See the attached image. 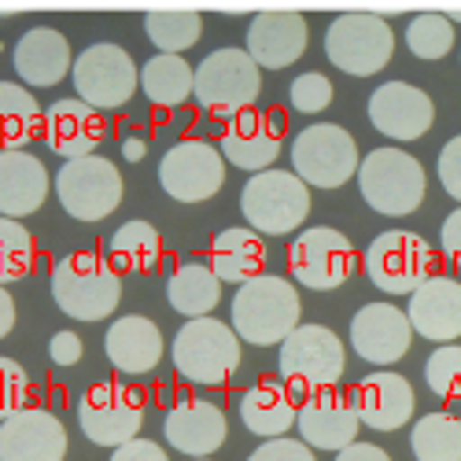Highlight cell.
Masks as SVG:
<instances>
[{
	"label": "cell",
	"mask_w": 461,
	"mask_h": 461,
	"mask_svg": "<svg viewBox=\"0 0 461 461\" xmlns=\"http://www.w3.org/2000/svg\"><path fill=\"white\" fill-rule=\"evenodd\" d=\"M159 185L177 203H203L225 185V159L211 140H177L159 159Z\"/></svg>",
	"instance_id": "cell-15"
},
{
	"label": "cell",
	"mask_w": 461,
	"mask_h": 461,
	"mask_svg": "<svg viewBox=\"0 0 461 461\" xmlns=\"http://www.w3.org/2000/svg\"><path fill=\"white\" fill-rule=\"evenodd\" d=\"M406 45L417 59H443L454 49V23L439 12L413 15L406 26Z\"/></svg>",
	"instance_id": "cell-37"
},
{
	"label": "cell",
	"mask_w": 461,
	"mask_h": 461,
	"mask_svg": "<svg viewBox=\"0 0 461 461\" xmlns=\"http://www.w3.org/2000/svg\"><path fill=\"white\" fill-rule=\"evenodd\" d=\"M144 33L163 56H181L203 33V19L196 12H151L144 15Z\"/></svg>",
	"instance_id": "cell-36"
},
{
	"label": "cell",
	"mask_w": 461,
	"mask_h": 461,
	"mask_svg": "<svg viewBox=\"0 0 461 461\" xmlns=\"http://www.w3.org/2000/svg\"><path fill=\"white\" fill-rule=\"evenodd\" d=\"M248 461H318V457L303 439H266L258 450L248 454Z\"/></svg>",
	"instance_id": "cell-42"
},
{
	"label": "cell",
	"mask_w": 461,
	"mask_h": 461,
	"mask_svg": "<svg viewBox=\"0 0 461 461\" xmlns=\"http://www.w3.org/2000/svg\"><path fill=\"white\" fill-rule=\"evenodd\" d=\"M281 144H285V119L277 111H244L233 122H225L218 151L229 167L248 170L255 177L274 170Z\"/></svg>",
	"instance_id": "cell-16"
},
{
	"label": "cell",
	"mask_w": 461,
	"mask_h": 461,
	"mask_svg": "<svg viewBox=\"0 0 461 461\" xmlns=\"http://www.w3.org/2000/svg\"><path fill=\"white\" fill-rule=\"evenodd\" d=\"M15 329V299L8 295V288H0V339Z\"/></svg>",
	"instance_id": "cell-48"
},
{
	"label": "cell",
	"mask_w": 461,
	"mask_h": 461,
	"mask_svg": "<svg viewBox=\"0 0 461 461\" xmlns=\"http://www.w3.org/2000/svg\"><path fill=\"white\" fill-rule=\"evenodd\" d=\"M229 306H233V332L255 348L285 343L299 329V292L277 274L244 281Z\"/></svg>",
	"instance_id": "cell-1"
},
{
	"label": "cell",
	"mask_w": 461,
	"mask_h": 461,
	"mask_svg": "<svg viewBox=\"0 0 461 461\" xmlns=\"http://www.w3.org/2000/svg\"><path fill=\"white\" fill-rule=\"evenodd\" d=\"M258 93H262V70L248 56V49H218L203 63H196V93H192V100L225 122L251 111Z\"/></svg>",
	"instance_id": "cell-5"
},
{
	"label": "cell",
	"mask_w": 461,
	"mask_h": 461,
	"mask_svg": "<svg viewBox=\"0 0 461 461\" xmlns=\"http://www.w3.org/2000/svg\"><path fill=\"white\" fill-rule=\"evenodd\" d=\"M311 41V26L299 12H262L248 23V56L258 70H285L292 67Z\"/></svg>",
	"instance_id": "cell-22"
},
{
	"label": "cell",
	"mask_w": 461,
	"mask_h": 461,
	"mask_svg": "<svg viewBox=\"0 0 461 461\" xmlns=\"http://www.w3.org/2000/svg\"><path fill=\"white\" fill-rule=\"evenodd\" d=\"M288 104L295 111H303V114H318V111H325L332 104V82L318 70H306L288 86Z\"/></svg>",
	"instance_id": "cell-40"
},
{
	"label": "cell",
	"mask_w": 461,
	"mask_h": 461,
	"mask_svg": "<svg viewBox=\"0 0 461 461\" xmlns=\"http://www.w3.org/2000/svg\"><path fill=\"white\" fill-rule=\"evenodd\" d=\"M67 429L52 410L26 406L0 420V461H63Z\"/></svg>",
	"instance_id": "cell-18"
},
{
	"label": "cell",
	"mask_w": 461,
	"mask_h": 461,
	"mask_svg": "<svg viewBox=\"0 0 461 461\" xmlns=\"http://www.w3.org/2000/svg\"><path fill=\"white\" fill-rule=\"evenodd\" d=\"M33 266V237L23 221L0 218V288L30 274Z\"/></svg>",
	"instance_id": "cell-38"
},
{
	"label": "cell",
	"mask_w": 461,
	"mask_h": 461,
	"mask_svg": "<svg viewBox=\"0 0 461 461\" xmlns=\"http://www.w3.org/2000/svg\"><path fill=\"white\" fill-rule=\"evenodd\" d=\"M292 277L311 292H332L355 274V248L332 225H311L288 248Z\"/></svg>",
	"instance_id": "cell-14"
},
{
	"label": "cell",
	"mask_w": 461,
	"mask_h": 461,
	"mask_svg": "<svg viewBox=\"0 0 461 461\" xmlns=\"http://www.w3.org/2000/svg\"><path fill=\"white\" fill-rule=\"evenodd\" d=\"M52 188L63 211L78 221H104L122 203V174L100 156L63 163L52 177Z\"/></svg>",
	"instance_id": "cell-11"
},
{
	"label": "cell",
	"mask_w": 461,
	"mask_h": 461,
	"mask_svg": "<svg viewBox=\"0 0 461 461\" xmlns=\"http://www.w3.org/2000/svg\"><path fill=\"white\" fill-rule=\"evenodd\" d=\"M410 339L413 325L395 303H366L351 318V348L362 362H373L380 369L399 362L410 351Z\"/></svg>",
	"instance_id": "cell-17"
},
{
	"label": "cell",
	"mask_w": 461,
	"mask_h": 461,
	"mask_svg": "<svg viewBox=\"0 0 461 461\" xmlns=\"http://www.w3.org/2000/svg\"><path fill=\"white\" fill-rule=\"evenodd\" d=\"M362 200L384 218H406L425 203V167L399 148H376L358 167Z\"/></svg>",
	"instance_id": "cell-4"
},
{
	"label": "cell",
	"mask_w": 461,
	"mask_h": 461,
	"mask_svg": "<svg viewBox=\"0 0 461 461\" xmlns=\"http://www.w3.org/2000/svg\"><path fill=\"white\" fill-rule=\"evenodd\" d=\"M355 413L366 429L373 432H395L413 417V388L410 380L392 373V369H376L358 380V388L351 392Z\"/></svg>",
	"instance_id": "cell-21"
},
{
	"label": "cell",
	"mask_w": 461,
	"mask_h": 461,
	"mask_svg": "<svg viewBox=\"0 0 461 461\" xmlns=\"http://www.w3.org/2000/svg\"><path fill=\"white\" fill-rule=\"evenodd\" d=\"M417 461H461V420L454 413H425L410 432Z\"/></svg>",
	"instance_id": "cell-35"
},
{
	"label": "cell",
	"mask_w": 461,
	"mask_h": 461,
	"mask_svg": "<svg viewBox=\"0 0 461 461\" xmlns=\"http://www.w3.org/2000/svg\"><path fill=\"white\" fill-rule=\"evenodd\" d=\"M343 366H348V355H343V343L332 329L325 325H299L285 343H281V355H277V369L288 392H303V395H314V392H329L339 384Z\"/></svg>",
	"instance_id": "cell-6"
},
{
	"label": "cell",
	"mask_w": 461,
	"mask_h": 461,
	"mask_svg": "<svg viewBox=\"0 0 461 461\" xmlns=\"http://www.w3.org/2000/svg\"><path fill=\"white\" fill-rule=\"evenodd\" d=\"M292 174L306 185V188H339L358 174V144L355 137L336 126V122H318L306 126L295 140H292Z\"/></svg>",
	"instance_id": "cell-8"
},
{
	"label": "cell",
	"mask_w": 461,
	"mask_h": 461,
	"mask_svg": "<svg viewBox=\"0 0 461 461\" xmlns=\"http://www.w3.org/2000/svg\"><path fill=\"white\" fill-rule=\"evenodd\" d=\"M52 299L74 321H100V318H111L114 306H119L122 277L96 251H74L56 262Z\"/></svg>",
	"instance_id": "cell-2"
},
{
	"label": "cell",
	"mask_w": 461,
	"mask_h": 461,
	"mask_svg": "<svg viewBox=\"0 0 461 461\" xmlns=\"http://www.w3.org/2000/svg\"><path fill=\"white\" fill-rule=\"evenodd\" d=\"M45 130V114L26 86L0 82V151H26Z\"/></svg>",
	"instance_id": "cell-31"
},
{
	"label": "cell",
	"mask_w": 461,
	"mask_h": 461,
	"mask_svg": "<svg viewBox=\"0 0 461 461\" xmlns=\"http://www.w3.org/2000/svg\"><path fill=\"white\" fill-rule=\"evenodd\" d=\"M163 432H167V443L192 461V457H211L225 443L229 425H225V413L214 402L185 399L167 413Z\"/></svg>",
	"instance_id": "cell-25"
},
{
	"label": "cell",
	"mask_w": 461,
	"mask_h": 461,
	"mask_svg": "<svg viewBox=\"0 0 461 461\" xmlns=\"http://www.w3.org/2000/svg\"><path fill=\"white\" fill-rule=\"evenodd\" d=\"M369 122L392 140H417L436 122V107L425 89L410 82H384L369 96Z\"/></svg>",
	"instance_id": "cell-19"
},
{
	"label": "cell",
	"mask_w": 461,
	"mask_h": 461,
	"mask_svg": "<svg viewBox=\"0 0 461 461\" xmlns=\"http://www.w3.org/2000/svg\"><path fill=\"white\" fill-rule=\"evenodd\" d=\"M74 93L78 100H86L96 111H114L130 104V96L140 89V70L133 63V56L122 45H89L78 59H74Z\"/></svg>",
	"instance_id": "cell-10"
},
{
	"label": "cell",
	"mask_w": 461,
	"mask_h": 461,
	"mask_svg": "<svg viewBox=\"0 0 461 461\" xmlns=\"http://www.w3.org/2000/svg\"><path fill=\"white\" fill-rule=\"evenodd\" d=\"M15 74L33 89H52L74 70L70 63V41L52 26H30L12 52Z\"/></svg>",
	"instance_id": "cell-26"
},
{
	"label": "cell",
	"mask_w": 461,
	"mask_h": 461,
	"mask_svg": "<svg viewBox=\"0 0 461 461\" xmlns=\"http://www.w3.org/2000/svg\"><path fill=\"white\" fill-rule=\"evenodd\" d=\"M30 399V373L15 358H0V420L26 410Z\"/></svg>",
	"instance_id": "cell-41"
},
{
	"label": "cell",
	"mask_w": 461,
	"mask_h": 461,
	"mask_svg": "<svg viewBox=\"0 0 461 461\" xmlns=\"http://www.w3.org/2000/svg\"><path fill=\"white\" fill-rule=\"evenodd\" d=\"M447 19H450L454 26H461V12H454V15H447Z\"/></svg>",
	"instance_id": "cell-50"
},
{
	"label": "cell",
	"mask_w": 461,
	"mask_h": 461,
	"mask_svg": "<svg viewBox=\"0 0 461 461\" xmlns=\"http://www.w3.org/2000/svg\"><path fill=\"white\" fill-rule=\"evenodd\" d=\"M104 133H107V126L100 119V111L89 107L78 96L56 100L45 111V144L56 151V156H63L67 163L70 159H89L100 148Z\"/></svg>",
	"instance_id": "cell-23"
},
{
	"label": "cell",
	"mask_w": 461,
	"mask_h": 461,
	"mask_svg": "<svg viewBox=\"0 0 461 461\" xmlns=\"http://www.w3.org/2000/svg\"><path fill=\"white\" fill-rule=\"evenodd\" d=\"M111 248V258L119 270H130V274H151L159 266V255H163V240H159V229L148 225V221H126L111 233L107 240Z\"/></svg>",
	"instance_id": "cell-34"
},
{
	"label": "cell",
	"mask_w": 461,
	"mask_h": 461,
	"mask_svg": "<svg viewBox=\"0 0 461 461\" xmlns=\"http://www.w3.org/2000/svg\"><path fill=\"white\" fill-rule=\"evenodd\" d=\"M336 461H392V457H388V450H380L373 443H351L348 450L336 454Z\"/></svg>",
	"instance_id": "cell-47"
},
{
	"label": "cell",
	"mask_w": 461,
	"mask_h": 461,
	"mask_svg": "<svg viewBox=\"0 0 461 461\" xmlns=\"http://www.w3.org/2000/svg\"><path fill=\"white\" fill-rule=\"evenodd\" d=\"M144 151H148V144H144L140 137H126V140H122V156H126L130 163H140Z\"/></svg>",
	"instance_id": "cell-49"
},
{
	"label": "cell",
	"mask_w": 461,
	"mask_h": 461,
	"mask_svg": "<svg viewBox=\"0 0 461 461\" xmlns=\"http://www.w3.org/2000/svg\"><path fill=\"white\" fill-rule=\"evenodd\" d=\"M295 429L303 436V443L311 450H348L362 429V420L355 413V402L339 392H314L306 395L303 406H299V417H295Z\"/></svg>",
	"instance_id": "cell-20"
},
{
	"label": "cell",
	"mask_w": 461,
	"mask_h": 461,
	"mask_svg": "<svg viewBox=\"0 0 461 461\" xmlns=\"http://www.w3.org/2000/svg\"><path fill=\"white\" fill-rule=\"evenodd\" d=\"M406 318L417 336L454 343L461 336V285L454 277H429L410 295Z\"/></svg>",
	"instance_id": "cell-27"
},
{
	"label": "cell",
	"mask_w": 461,
	"mask_h": 461,
	"mask_svg": "<svg viewBox=\"0 0 461 461\" xmlns=\"http://www.w3.org/2000/svg\"><path fill=\"white\" fill-rule=\"evenodd\" d=\"M78 425L89 443L119 450L140 439L144 425V399L126 384H93L78 402Z\"/></svg>",
	"instance_id": "cell-13"
},
{
	"label": "cell",
	"mask_w": 461,
	"mask_h": 461,
	"mask_svg": "<svg viewBox=\"0 0 461 461\" xmlns=\"http://www.w3.org/2000/svg\"><path fill=\"white\" fill-rule=\"evenodd\" d=\"M439 185L450 192V196L461 203V133L457 137H450L447 144H443V151H439Z\"/></svg>",
	"instance_id": "cell-43"
},
{
	"label": "cell",
	"mask_w": 461,
	"mask_h": 461,
	"mask_svg": "<svg viewBox=\"0 0 461 461\" xmlns=\"http://www.w3.org/2000/svg\"><path fill=\"white\" fill-rule=\"evenodd\" d=\"M299 406L292 402V392L277 380H262L240 399V420L244 429L262 439H285V432L295 425Z\"/></svg>",
	"instance_id": "cell-29"
},
{
	"label": "cell",
	"mask_w": 461,
	"mask_h": 461,
	"mask_svg": "<svg viewBox=\"0 0 461 461\" xmlns=\"http://www.w3.org/2000/svg\"><path fill=\"white\" fill-rule=\"evenodd\" d=\"M425 380H429V388L443 399L461 395V348H454V343L436 348L425 362Z\"/></svg>",
	"instance_id": "cell-39"
},
{
	"label": "cell",
	"mask_w": 461,
	"mask_h": 461,
	"mask_svg": "<svg viewBox=\"0 0 461 461\" xmlns=\"http://www.w3.org/2000/svg\"><path fill=\"white\" fill-rule=\"evenodd\" d=\"M439 244H443L447 258H454V262L461 266V207H457L454 214H447V221H443V229H439Z\"/></svg>",
	"instance_id": "cell-46"
},
{
	"label": "cell",
	"mask_w": 461,
	"mask_h": 461,
	"mask_svg": "<svg viewBox=\"0 0 461 461\" xmlns=\"http://www.w3.org/2000/svg\"><path fill=\"white\" fill-rule=\"evenodd\" d=\"M104 351H107V362L122 376H144L163 358V332L144 314H126L119 321H111Z\"/></svg>",
	"instance_id": "cell-28"
},
{
	"label": "cell",
	"mask_w": 461,
	"mask_h": 461,
	"mask_svg": "<svg viewBox=\"0 0 461 461\" xmlns=\"http://www.w3.org/2000/svg\"><path fill=\"white\" fill-rule=\"evenodd\" d=\"M240 211L248 218V229L258 237H285L311 214V188H306L292 170H266L248 177L240 192Z\"/></svg>",
	"instance_id": "cell-7"
},
{
	"label": "cell",
	"mask_w": 461,
	"mask_h": 461,
	"mask_svg": "<svg viewBox=\"0 0 461 461\" xmlns=\"http://www.w3.org/2000/svg\"><path fill=\"white\" fill-rule=\"evenodd\" d=\"M167 299L188 321L211 318V311L221 303V281L207 262H185L167 281Z\"/></svg>",
	"instance_id": "cell-32"
},
{
	"label": "cell",
	"mask_w": 461,
	"mask_h": 461,
	"mask_svg": "<svg viewBox=\"0 0 461 461\" xmlns=\"http://www.w3.org/2000/svg\"><path fill=\"white\" fill-rule=\"evenodd\" d=\"M82 355H86V348H82V339H78V332H56L52 339H49V358L56 362V366H78L82 362Z\"/></svg>",
	"instance_id": "cell-44"
},
{
	"label": "cell",
	"mask_w": 461,
	"mask_h": 461,
	"mask_svg": "<svg viewBox=\"0 0 461 461\" xmlns=\"http://www.w3.org/2000/svg\"><path fill=\"white\" fill-rule=\"evenodd\" d=\"M111 461H170V457H167V450H159V443L133 439V443H126V447L114 450Z\"/></svg>",
	"instance_id": "cell-45"
},
{
	"label": "cell",
	"mask_w": 461,
	"mask_h": 461,
	"mask_svg": "<svg viewBox=\"0 0 461 461\" xmlns=\"http://www.w3.org/2000/svg\"><path fill=\"white\" fill-rule=\"evenodd\" d=\"M392 52H395V37H392L388 19L348 12V15H336L329 23L325 56L343 74H355V78H373V74H380L384 67L392 63Z\"/></svg>",
	"instance_id": "cell-9"
},
{
	"label": "cell",
	"mask_w": 461,
	"mask_h": 461,
	"mask_svg": "<svg viewBox=\"0 0 461 461\" xmlns=\"http://www.w3.org/2000/svg\"><path fill=\"white\" fill-rule=\"evenodd\" d=\"M262 258H266V248H262V237L248 225H233V229H221L211 244V270L218 274V281L225 285H244L251 277L262 274Z\"/></svg>",
	"instance_id": "cell-30"
},
{
	"label": "cell",
	"mask_w": 461,
	"mask_h": 461,
	"mask_svg": "<svg viewBox=\"0 0 461 461\" xmlns=\"http://www.w3.org/2000/svg\"><path fill=\"white\" fill-rule=\"evenodd\" d=\"M140 89L156 107H181L196 93V67H188V59L181 56L156 52L140 67Z\"/></svg>",
	"instance_id": "cell-33"
},
{
	"label": "cell",
	"mask_w": 461,
	"mask_h": 461,
	"mask_svg": "<svg viewBox=\"0 0 461 461\" xmlns=\"http://www.w3.org/2000/svg\"><path fill=\"white\" fill-rule=\"evenodd\" d=\"M366 274L388 295H413L432 274V248L417 233L388 229L366 248Z\"/></svg>",
	"instance_id": "cell-12"
},
{
	"label": "cell",
	"mask_w": 461,
	"mask_h": 461,
	"mask_svg": "<svg viewBox=\"0 0 461 461\" xmlns=\"http://www.w3.org/2000/svg\"><path fill=\"white\" fill-rule=\"evenodd\" d=\"M174 369L200 388H221L233 380L240 366V336L233 325H221L218 318H196L185 321L170 348Z\"/></svg>",
	"instance_id": "cell-3"
},
{
	"label": "cell",
	"mask_w": 461,
	"mask_h": 461,
	"mask_svg": "<svg viewBox=\"0 0 461 461\" xmlns=\"http://www.w3.org/2000/svg\"><path fill=\"white\" fill-rule=\"evenodd\" d=\"M192 461H211V457H192Z\"/></svg>",
	"instance_id": "cell-51"
},
{
	"label": "cell",
	"mask_w": 461,
	"mask_h": 461,
	"mask_svg": "<svg viewBox=\"0 0 461 461\" xmlns=\"http://www.w3.org/2000/svg\"><path fill=\"white\" fill-rule=\"evenodd\" d=\"M52 177L45 163L30 151H0V218H26L37 214L49 200Z\"/></svg>",
	"instance_id": "cell-24"
}]
</instances>
